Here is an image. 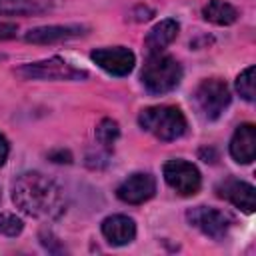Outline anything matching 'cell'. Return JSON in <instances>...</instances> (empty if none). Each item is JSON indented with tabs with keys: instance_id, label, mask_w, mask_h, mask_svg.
<instances>
[{
	"instance_id": "obj_5",
	"label": "cell",
	"mask_w": 256,
	"mask_h": 256,
	"mask_svg": "<svg viewBox=\"0 0 256 256\" xmlns=\"http://www.w3.org/2000/svg\"><path fill=\"white\" fill-rule=\"evenodd\" d=\"M18 74L32 80H82L88 74L84 70L74 68L72 64L64 62L62 58H50L42 62L24 64L18 68Z\"/></svg>"
},
{
	"instance_id": "obj_15",
	"label": "cell",
	"mask_w": 256,
	"mask_h": 256,
	"mask_svg": "<svg viewBox=\"0 0 256 256\" xmlns=\"http://www.w3.org/2000/svg\"><path fill=\"white\" fill-rule=\"evenodd\" d=\"M202 16H204V20H208V22H212V24L228 26V24L236 22L238 12H236V8L230 6L228 2H222V0H210V2L202 8Z\"/></svg>"
},
{
	"instance_id": "obj_21",
	"label": "cell",
	"mask_w": 256,
	"mask_h": 256,
	"mask_svg": "<svg viewBox=\"0 0 256 256\" xmlns=\"http://www.w3.org/2000/svg\"><path fill=\"white\" fill-rule=\"evenodd\" d=\"M6 158H8V142H6V138L0 134V166L6 162Z\"/></svg>"
},
{
	"instance_id": "obj_14",
	"label": "cell",
	"mask_w": 256,
	"mask_h": 256,
	"mask_svg": "<svg viewBox=\"0 0 256 256\" xmlns=\"http://www.w3.org/2000/svg\"><path fill=\"white\" fill-rule=\"evenodd\" d=\"M178 22L176 20H162L158 22L146 36V48L150 54H160V50H164L176 36H178Z\"/></svg>"
},
{
	"instance_id": "obj_6",
	"label": "cell",
	"mask_w": 256,
	"mask_h": 256,
	"mask_svg": "<svg viewBox=\"0 0 256 256\" xmlns=\"http://www.w3.org/2000/svg\"><path fill=\"white\" fill-rule=\"evenodd\" d=\"M164 180L172 190H176L180 196H192L200 190V172L194 164L186 160H170L164 164Z\"/></svg>"
},
{
	"instance_id": "obj_22",
	"label": "cell",
	"mask_w": 256,
	"mask_h": 256,
	"mask_svg": "<svg viewBox=\"0 0 256 256\" xmlns=\"http://www.w3.org/2000/svg\"><path fill=\"white\" fill-rule=\"evenodd\" d=\"M50 158H52L54 162H70V154H68V152H62V150H60L58 154H56V152H52V154H50Z\"/></svg>"
},
{
	"instance_id": "obj_12",
	"label": "cell",
	"mask_w": 256,
	"mask_h": 256,
	"mask_svg": "<svg viewBox=\"0 0 256 256\" xmlns=\"http://www.w3.org/2000/svg\"><path fill=\"white\" fill-rule=\"evenodd\" d=\"M102 234H104V238L110 244L124 246V244H130L134 240V236H136V224L128 216L114 214V216H108L102 222Z\"/></svg>"
},
{
	"instance_id": "obj_13",
	"label": "cell",
	"mask_w": 256,
	"mask_h": 256,
	"mask_svg": "<svg viewBox=\"0 0 256 256\" xmlns=\"http://www.w3.org/2000/svg\"><path fill=\"white\" fill-rule=\"evenodd\" d=\"M86 32V26L80 24H66V26H40L34 28L26 34L28 42L34 44H52V42H60V40H68V38H76L82 36Z\"/></svg>"
},
{
	"instance_id": "obj_11",
	"label": "cell",
	"mask_w": 256,
	"mask_h": 256,
	"mask_svg": "<svg viewBox=\"0 0 256 256\" xmlns=\"http://www.w3.org/2000/svg\"><path fill=\"white\" fill-rule=\"evenodd\" d=\"M230 154L240 164H250L256 158V128L252 124H242L236 128L230 140Z\"/></svg>"
},
{
	"instance_id": "obj_18",
	"label": "cell",
	"mask_w": 256,
	"mask_h": 256,
	"mask_svg": "<svg viewBox=\"0 0 256 256\" xmlns=\"http://www.w3.org/2000/svg\"><path fill=\"white\" fill-rule=\"evenodd\" d=\"M118 136H120V128H118V124H116L114 120H110V118L100 120V124L96 126V140H98L104 148H110V146L118 140Z\"/></svg>"
},
{
	"instance_id": "obj_1",
	"label": "cell",
	"mask_w": 256,
	"mask_h": 256,
	"mask_svg": "<svg viewBox=\"0 0 256 256\" xmlns=\"http://www.w3.org/2000/svg\"><path fill=\"white\" fill-rule=\"evenodd\" d=\"M14 204L34 218H58L64 212V194L56 182L40 172H24L16 178L12 188Z\"/></svg>"
},
{
	"instance_id": "obj_20",
	"label": "cell",
	"mask_w": 256,
	"mask_h": 256,
	"mask_svg": "<svg viewBox=\"0 0 256 256\" xmlns=\"http://www.w3.org/2000/svg\"><path fill=\"white\" fill-rule=\"evenodd\" d=\"M18 32V26L12 24V22H0V40H6V38H12L16 36Z\"/></svg>"
},
{
	"instance_id": "obj_3",
	"label": "cell",
	"mask_w": 256,
	"mask_h": 256,
	"mask_svg": "<svg viewBox=\"0 0 256 256\" xmlns=\"http://www.w3.org/2000/svg\"><path fill=\"white\" fill-rule=\"evenodd\" d=\"M182 80L180 64L164 54H150L142 70V82L152 94H166L174 90Z\"/></svg>"
},
{
	"instance_id": "obj_17",
	"label": "cell",
	"mask_w": 256,
	"mask_h": 256,
	"mask_svg": "<svg viewBox=\"0 0 256 256\" xmlns=\"http://www.w3.org/2000/svg\"><path fill=\"white\" fill-rule=\"evenodd\" d=\"M236 90L240 92V96L248 102H254L256 98V68L248 66L244 72H240V76L236 78Z\"/></svg>"
},
{
	"instance_id": "obj_2",
	"label": "cell",
	"mask_w": 256,
	"mask_h": 256,
	"mask_svg": "<svg viewBox=\"0 0 256 256\" xmlns=\"http://www.w3.org/2000/svg\"><path fill=\"white\" fill-rule=\"evenodd\" d=\"M140 126L154 134L158 140L170 142L180 138L186 132V118L176 106H150L144 108L138 116Z\"/></svg>"
},
{
	"instance_id": "obj_9",
	"label": "cell",
	"mask_w": 256,
	"mask_h": 256,
	"mask_svg": "<svg viewBox=\"0 0 256 256\" xmlns=\"http://www.w3.org/2000/svg\"><path fill=\"white\" fill-rule=\"evenodd\" d=\"M156 192V180L148 172H136L128 176L116 190V196L126 204H142Z\"/></svg>"
},
{
	"instance_id": "obj_4",
	"label": "cell",
	"mask_w": 256,
	"mask_h": 256,
	"mask_svg": "<svg viewBox=\"0 0 256 256\" xmlns=\"http://www.w3.org/2000/svg\"><path fill=\"white\" fill-rule=\"evenodd\" d=\"M194 102L206 120H216L230 104V88L220 78L204 80L194 92Z\"/></svg>"
},
{
	"instance_id": "obj_7",
	"label": "cell",
	"mask_w": 256,
	"mask_h": 256,
	"mask_svg": "<svg viewBox=\"0 0 256 256\" xmlns=\"http://www.w3.org/2000/svg\"><path fill=\"white\" fill-rule=\"evenodd\" d=\"M186 218L194 228H198L202 234H206L214 240H222L228 234L230 224H232L224 212H220L216 208H208V206H196V208L188 210Z\"/></svg>"
},
{
	"instance_id": "obj_19",
	"label": "cell",
	"mask_w": 256,
	"mask_h": 256,
	"mask_svg": "<svg viewBox=\"0 0 256 256\" xmlns=\"http://www.w3.org/2000/svg\"><path fill=\"white\" fill-rule=\"evenodd\" d=\"M24 228V222L10 212H2L0 214V234L4 236H18Z\"/></svg>"
},
{
	"instance_id": "obj_8",
	"label": "cell",
	"mask_w": 256,
	"mask_h": 256,
	"mask_svg": "<svg viewBox=\"0 0 256 256\" xmlns=\"http://www.w3.org/2000/svg\"><path fill=\"white\" fill-rule=\"evenodd\" d=\"M90 58L108 74L112 76H126L132 72L134 68V54L124 48V46H116V48H98L90 54Z\"/></svg>"
},
{
	"instance_id": "obj_10",
	"label": "cell",
	"mask_w": 256,
	"mask_h": 256,
	"mask_svg": "<svg viewBox=\"0 0 256 256\" xmlns=\"http://www.w3.org/2000/svg\"><path fill=\"white\" fill-rule=\"evenodd\" d=\"M220 198H226L228 202H232L236 208H240L246 214H252L256 208V190L252 184L244 182V180H236V178H226L222 184H218L216 188Z\"/></svg>"
},
{
	"instance_id": "obj_16",
	"label": "cell",
	"mask_w": 256,
	"mask_h": 256,
	"mask_svg": "<svg viewBox=\"0 0 256 256\" xmlns=\"http://www.w3.org/2000/svg\"><path fill=\"white\" fill-rule=\"evenodd\" d=\"M50 8L48 0H0V14L6 16H24L40 14Z\"/></svg>"
}]
</instances>
